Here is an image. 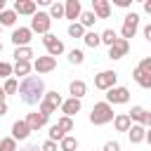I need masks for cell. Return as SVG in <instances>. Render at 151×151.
<instances>
[{"label": "cell", "instance_id": "5bb4252c", "mask_svg": "<svg viewBox=\"0 0 151 151\" xmlns=\"http://www.w3.org/2000/svg\"><path fill=\"white\" fill-rule=\"evenodd\" d=\"M92 12L97 19H109L111 14V2L109 0H92Z\"/></svg>", "mask_w": 151, "mask_h": 151}, {"label": "cell", "instance_id": "d590c367", "mask_svg": "<svg viewBox=\"0 0 151 151\" xmlns=\"http://www.w3.org/2000/svg\"><path fill=\"white\" fill-rule=\"evenodd\" d=\"M47 134H50V142H61V139H64V137H66V134H64V132H61V130H59V127H57V125H52V127H50V132H47Z\"/></svg>", "mask_w": 151, "mask_h": 151}, {"label": "cell", "instance_id": "cb8c5ba5", "mask_svg": "<svg viewBox=\"0 0 151 151\" xmlns=\"http://www.w3.org/2000/svg\"><path fill=\"white\" fill-rule=\"evenodd\" d=\"M12 71H14V76H21V78H26V76L31 73V61H17V64L12 66Z\"/></svg>", "mask_w": 151, "mask_h": 151}, {"label": "cell", "instance_id": "603a6c76", "mask_svg": "<svg viewBox=\"0 0 151 151\" xmlns=\"http://www.w3.org/2000/svg\"><path fill=\"white\" fill-rule=\"evenodd\" d=\"M31 57H35L31 47H17L14 50V59L17 61H31Z\"/></svg>", "mask_w": 151, "mask_h": 151}, {"label": "cell", "instance_id": "e0dca14e", "mask_svg": "<svg viewBox=\"0 0 151 151\" xmlns=\"http://www.w3.org/2000/svg\"><path fill=\"white\" fill-rule=\"evenodd\" d=\"M80 109H83L80 99H73V97H71V99H66V101L61 104V111H64V116H68V118H73Z\"/></svg>", "mask_w": 151, "mask_h": 151}, {"label": "cell", "instance_id": "7a4b0ae2", "mask_svg": "<svg viewBox=\"0 0 151 151\" xmlns=\"http://www.w3.org/2000/svg\"><path fill=\"white\" fill-rule=\"evenodd\" d=\"M113 118H116V113H113V106L109 101H97L90 111V123L92 125H104V123H111Z\"/></svg>", "mask_w": 151, "mask_h": 151}, {"label": "cell", "instance_id": "7402d4cb", "mask_svg": "<svg viewBox=\"0 0 151 151\" xmlns=\"http://www.w3.org/2000/svg\"><path fill=\"white\" fill-rule=\"evenodd\" d=\"M83 40H85L87 47H99V45H101V38H99V33H94V31H85Z\"/></svg>", "mask_w": 151, "mask_h": 151}, {"label": "cell", "instance_id": "4fadbf2b", "mask_svg": "<svg viewBox=\"0 0 151 151\" xmlns=\"http://www.w3.org/2000/svg\"><path fill=\"white\" fill-rule=\"evenodd\" d=\"M47 118H50V116H45L42 111H33V113H28V116H26V125H28V127H31V132H33V130L45 127V125H47Z\"/></svg>", "mask_w": 151, "mask_h": 151}, {"label": "cell", "instance_id": "8fae6325", "mask_svg": "<svg viewBox=\"0 0 151 151\" xmlns=\"http://www.w3.org/2000/svg\"><path fill=\"white\" fill-rule=\"evenodd\" d=\"M80 14H83L80 0H66V2H64V17H66V19H71V21L76 24V19H80Z\"/></svg>", "mask_w": 151, "mask_h": 151}, {"label": "cell", "instance_id": "4dcf8cb0", "mask_svg": "<svg viewBox=\"0 0 151 151\" xmlns=\"http://www.w3.org/2000/svg\"><path fill=\"white\" fill-rule=\"evenodd\" d=\"M2 90H5V94H14V92L19 90L17 78H7V80H5V85H2Z\"/></svg>", "mask_w": 151, "mask_h": 151}, {"label": "cell", "instance_id": "f546056e", "mask_svg": "<svg viewBox=\"0 0 151 151\" xmlns=\"http://www.w3.org/2000/svg\"><path fill=\"white\" fill-rule=\"evenodd\" d=\"M94 21H97L94 12H83V14H80V26H83V28H85V26H94Z\"/></svg>", "mask_w": 151, "mask_h": 151}, {"label": "cell", "instance_id": "ac0fdd59", "mask_svg": "<svg viewBox=\"0 0 151 151\" xmlns=\"http://www.w3.org/2000/svg\"><path fill=\"white\" fill-rule=\"evenodd\" d=\"M113 127H116L118 132H127V130L132 127V120H130V116H127V113H118V116L113 118Z\"/></svg>", "mask_w": 151, "mask_h": 151}, {"label": "cell", "instance_id": "2e32d148", "mask_svg": "<svg viewBox=\"0 0 151 151\" xmlns=\"http://www.w3.org/2000/svg\"><path fill=\"white\" fill-rule=\"evenodd\" d=\"M31 134V127L26 125V120H17L12 125V139H28Z\"/></svg>", "mask_w": 151, "mask_h": 151}, {"label": "cell", "instance_id": "e575fe53", "mask_svg": "<svg viewBox=\"0 0 151 151\" xmlns=\"http://www.w3.org/2000/svg\"><path fill=\"white\" fill-rule=\"evenodd\" d=\"M83 59H85V54H83L80 50H71V52H68V61H71V64L78 66V64H83Z\"/></svg>", "mask_w": 151, "mask_h": 151}, {"label": "cell", "instance_id": "5b68a950", "mask_svg": "<svg viewBox=\"0 0 151 151\" xmlns=\"http://www.w3.org/2000/svg\"><path fill=\"white\" fill-rule=\"evenodd\" d=\"M116 80H118V73L116 71H101V73L94 76V87L109 92L111 87H116Z\"/></svg>", "mask_w": 151, "mask_h": 151}, {"label": "cell", "instance_id": "f35d334b", "mask_svg": "<svg viewBox=\"0 0 151 151\" xmlns=\"http://www.w3.org/2000/svg\"><path fill=\"white\" fill-rule=\"evenodd\" d=\"M40 151H57V142H50V139L42 142L40 144Z\"/></svg>", "mask_w": 151, "mask_h": 151}, {"label": "cell", "instance_id": "44dd1931", "mask_svg": "<svg viewBox=\"0 0 151 151\" xmlns=\"http://www.w3.org/2000/svg\"><path fill=\"white\" fill-rule=\"evenodd\" d=\"M127 134H130V142L132 144H139V142H144V137H146V130H144V125H132L130 130H127Z\"/></svg>", "mask_w": 151, "mask_h": 151}, {"label": "cell", "instance_id": "f907efd6", "mask_svg": "<svg viewBox=\"0 0 151 151\" xmlns=\"http://www.w3.org/2000/svg\"><path fill=\"white\" fill-rule=\"evenodd\" d=\"M0 31H2V26H0Z\"/></svg>", "mask_w": 151, "mask_h": 151}, {"label": "cell", "instance_id": "d4e9b609", "mask_svg": "<svg viewBox=\"0 0 151 151\" xmlns=\"http://www.w3.org/2000/svg\"><path fill=\"white\" fill-rule=\"evenodd\" d=\"M14 21H17V12L14 9L0 12V26H14Z\"/></svg>", "mask_w": 151, "mask_h": 151}, {"label": "cell", "instance_id": "7c38bea8", "mask_svg": "<svg viewBox=\"0 0 151 151\" xmlns=\"http://www.w3.org/2000/svg\"><path fill=\"white\" fill-rule=\"evenodd\" d=\"M127 50H130V42L123 40V38H118V40L109 47V59H123V57L127 54Z\"/></svg>", "mask_w": 151, "mask_h": 151}, {"label": "cell", "instance_id": "b9f144b4", "mask_svg": "<svg viewBox=\"0 0 151 151\" xmlns=\"http://www.w3.org/2000/svg\"><path fill=\"white\" fill-rule=\"evenodd\" d=\"M144 38H146V40H149V42H151V24H149V26H146V28H144Z\"/></svg>", "mask_w": 151, "mask_h": 151}, {"label": "cell", "instance_id": "f6af8a7d", "mask_svg": "<svg viewBox=\"0 0 151 151\" xmlns=\"http://www.w3.org/2000/svg\"><path fill=\"white\" fill-rule=\"evenodd\" d=\"M144 12H149V14H151V0H146V2H144Z\"/></svg>", "mask_w": 151, "mask_h": 151}, {"label": "cell", "instance_id": "d6986e66", "mask_svg": "<svg viewBox=\"0 0 151 151\" xmlns=\"http://www.w3.org/2000/svg\"><path fill=\"white\" fill-rule=\"evenodd\" d=\"M132 78H134V83H137L139 87H144V90H149V87H151V76H149V73H144L139 66L132 71Z\"/></svg>", "mask_w": 151, "mask_h": 151}, {"label": "cell", "instance_id": "60d3db41", "mask_svg": "<svg viewBox=\"0 0 151 151\" xmlns=\"http://www.w3.org/2000/svg\"><path fill=\"white\" fill-rule=\"evenodd\" d=\"M19 151H40V146H38V144H26V146L19 149Z\"/></svg>", "mask_w": 151, "mask_h": 151}, {"label": "cell", "instance_id": "7bdbcfd3", "mask_svg": "<svg viewBox=\"0 0 151 151\" xmlns=\"http://www.w3.org/2000/svg\"><path fill=\"white\" fill-rule=\"evenodd\" d=\"M118 7H130V0H116Z\"/></svg>", "mask_w": 151, "mask_h": 151}, {"label": "cell", "instance_id": "1f68e13d", "mask_svg": "<svg viewBox=\"0 0 151 151\" xmlns=\"http://www.w3.org/2000/svg\"><path fill=\"white\" fill-rule=\"evenodd\" d=\"M0 151H17V139H12V137L0 139Z\"/></svg>", "mask_w": 151, "mask_h": 151}, {"label": "cell", "instance_id": "74e56055", "mask_svg": "<svg viewBox=\"0 0 151 151\" xmlns=\"http://www.w3.org/2000/svg\"><path fill=\"white\" fill-rule=\"evenodd\" d=\"M139 68H142L144 73H149V76H151V57H144V59L139 61Z\"/></svg>", "mask_w": 151, "mask_h": 151}, {"label": "cell", "instance_id": "ab89813d", "mask_svg": "<svg viewBox=\"0 0 151 151\" xmlns=\"http://www.w3.org/2000/svg\"><path fill=\"white\" fill-rule=\"evenodd\" d=\"M101 151H120V144H118V142H106Z\"/></svg>", "mask_w": 151, "mask_h": 151}, {"label": "cell", "instance_id": "f1b7e54d", "mask_svg": "<svg viewBox=\"0 0 151 151\" xmlns=\"http://www.w3.org/2000/svg\"><path fill=\"white\" fill-rule=\"evenodd\" d=\"M57 127H59L64 134H66V132H71V130H73V118H68V116H61V118L57 120Z\"/></svg>", "mask_w": 151, "mask_h": 151}, {"label": "cell", "instance_id": "ba28073f", "mask_svg": "<svg viewBox=\"0 0 151 151\" xmlns=\"http://www.w3.org/2000/svg\"><path fill=\"white\" fill-rule=\"evenodd\" d=\"M42 45H45L47 54H50V57H54V59L64 52V42H61L57 35H52V33H45V35H42Z\"/></svg>", "mask_w": 151, "mask_h": 151}, {"label": "cell", "instance_id": "3957f363", "mask_svg": "<svg viewBox=\"0 0 151 151\" xmlns=\"http://www.w3.org/2000/svg\"><path fill=\"white\" fill-rule=\"evenodd\" d=\"M64 104V99H61V94L54 90V92H45V97H42V101H40V111L45 113V116H50V113H54L59 106Z\"/></svg>", "mask_w": 151, "mask_h": 151}, {"label": "cell", "instance_id": "277c9868", "mask_svg": "<svg viewBox=\"0 0 151 151\" xmlns=\"http://www.w3.org/2000/svg\"><path fill=\"white\" fill-rule=\"evenodd\" d=\"M50 26H52V17L47 14V12H38V14H33V19H31V31H35V33H50Z\"/></svg>", "mask_w": 151, "mask_h": 151}, {"label": "cell", "instance_id": "ee69618b", "mask_svg": "<svg viewBox=\"0 0 151 151\" xmlns=\"http://www.w3.org/2000/svg\"><path fill=\"white\" fill-rule=\"evenodd\" d=\"M5 113H7V104H5V101H0V116H5Z\"/></svg>", "mask_w": 151, "mask_h": 151}, {"label": "cell", "instance_id": "9c48e42d", "mask_svg": "<svg viewBox=\"0 0 151 151\" xmlns=\"http://www.w3.org/2000/svg\"><path fill=\"white\" fill-rule=\"evenodd\" d=\"M31 35H33V31H31V28L19 26V28H14V31H12V42H14L17 47H28Z\"/></svg>", "mask_w": 151, "mask_h": 151}, {"label": "cell", "instance_id": "30bf717a", "mask_svg": "<svg viewBox=\"0 0 151 151\" xmlns=\"http://www.w3.org/2000/svg\"><path fill=\"white\" fill-rule=\"evenodd\" d=\"M33 68H35L38 73H50V71H54V68H57V59H54V57H50V54L38 57V59L33 61Z\"/></svg>", "mask_w": 151, "mask_h": 151}, {"label": "cell", "instance_id": "8d00e7d4", "mask_svg": "<svg viewBox=\"0 0 151 151\" xmlns=\"http://www.w3.org/2000/svg\"><path fill=\"white\" fill-rule=\"evenodd\" d=\"M12 64H7V61H0V78L2 80H7V78H12Z\"/></svg>", "mask_w": 151, "mask_h": 151}, {"label": "cell", "instance_id": "484cf974", "mask_svg": "<svg viewBox=\"0 0 151 151\" xmlns=\"http://www.w3.org/2000/svg\"><path fill=\"white\" fill-rule=\"evenodd\" d=\"M59 149H61V151H76V149H78V139L66 134V137L59 142Z\"/></svg>", "mask_w": 151, "mask_h": 151}, {"label": "cell", "instance_id": "bcb514c9", "mask_svg": "<svg viewBox=\"0 0 151 151\" xmlns=\"http://www.w3.org/2000/svg\"><path fill=\"white\" fill-rule=\"evenodd\" d=\"M5 97H7V94H5V90L0 87V101H5Z\"/></svg>", "mask_w": 151, "mask_h": 151}, {"label": "cell", "instance_id": "6da1fadb", "mask_svg": "<svg viewBox=\"0 0 151 151\" xmlns=\"http://www.w3.org/2000/svg\"><path fill=\"white\" fill-rule=\"evenodd\" d=\"M17 92H19L24 104H38L45 97V83L40 76H26V78H21Z\"/></svg>", "mask_w": 151, "mask_h": 151}, {"label": "cell", "instance_id": "8992f818", "mask_svg": "<svg viewBox=\"0 0 151 151\" xmlns=\"http://www.w3.org/2000/svg\"><path fill=\"white\" fill-rule=\"evenodd\" d=\"M106 101L113 106V104H127L130 101V90L127 87H123V85H116V87H111L109 92H106Z\"/></svg>", "mask_w": 151, "mask_h": 151}, {"label": "cell", "instance_id": "d6a6232c", "mask_svg": "<svg viewBox=\"0 0 151 151\" xmlns=\"http://www.w3.org/2000/svg\"><path fill=\"white\" fill-rule=\"evenodd\" d=\"M50 17L61 19V17H64V2H52V5H50Z\"/></svg>", "mask_w": 151, "mask_h": 151}, {"label": "cell", "instance_id": "52a82bcc", "mask_svg": "<svg viewBox=\"0 0 151 151\" xmlns=\"http://www.w3.org/2000/svg\"><path fill=\"white\" fill-rule=\"evenodd\" d=\"M137 28H139V14L130 12V14L123 19V40H127V42H130V38H134Z\"/></svg>", "mask_w": 151, "mask_h": 151}, {"label": "cell", "instance_id": "681fc988", "mask_svg": "<svg viewBox=\"0 0 151 151\" xmlns=\"http://www.w3.org/2000/svg\"><path fill=\"white\" fill-rule=\"evenodd\" d=\"M0 52H2V42H0Z\"/></svg>", "mask_w": 151, "mask_h": 151}, {"label": "cell", "instance_id": "83f0119b", "mask_svg": "<svg viewBox=\"0 0 151 151\" xmlns=\"http://www.w3.org/2000/svg\"><path fill=\"white\" fill-rule=\"evenodd\" d=\"M127 116H130V120H137L139 125L144 123V116H146V109H142V106H132V111H127Z\"/></svg>", "mask_w": 151, "mask_h": 151}, {"label": "cell", "instance_id": "4316f807", "mask_svg": "<svg viewBox=\"0 0 151 151\" xmlns=\"http://www.w3.org/2000/svg\"><path fill=\"white\" fill-rule=\"evenodd\" d=\"M99 38H101V42H104V45H109V47H111V45L118 40V35H116V31H113V28L101 31V33H99Z\"/></svg>", "mask_w": 151, "mask_h": 151}, {"label": "cell", "instance_id": "7dc6e473", "mask_svg": "<svg viewBox=\"0 0 151 151\" xmlns=\"http://www.w3.org/2000/svg\"><path fill=\"white\" fill-rule=\"evenodd\" d=\"M144 139H146V142L151 144V127H149V132H146V137H144Z\"/></svg>", "mask_w": 151, "mask_h": 151}, {"label": "cell", "instance_id": "c3c4849f", "mask_svg": "<svg viewBox=\"0 0 151 151\" xmlns=\"http://www.w3.org/2000/svg\"><path fill=\"white\" fill-rule=\"evenodd\" d=\"M0 12H5V0H0Z\"/></svg>", "mask_w": 151, "mask_h": 151}, {"label": "cell", "instance_id": "ffe728a7", "mask_svg": "<svg viewBox=\"0 0 151 151\" xmlns=\"http://www.w3.org/2000/svg\"><path fill=\"white\" fill-rule=\"evenodd\" d=\"M68 92H71V97H73V99H80V97H85V92H87V85H85L83 80H71V85H68Z\"/></svg>", "mask_w": 151, "mask_h": 151}, {"label": "cell", "instance_id": "9a60e30c", "mask_svg": "<svg viewBox=\"0 0 151 151\" xmlns=\"http://www.w3.org/2000/svg\"><path fill=\"white\" fill-rule=\"evenodd\" d=\"M35 0H17L14 2V12L17 14H26V17H33L35 14Z\"/></svg>", "mask_w": 151, "mask_h": 151}, {"label": "cell", "instance_id": "836d02e7", "mask_svg": "<svg viewBox=\"0 0 151 151\" xmlns=\"http://www.w3.org/2000/svg\"><path fill=\"white\" fill-rule=\"evenodd\" d=\"M68 35H71V38H83V35H85V28L76 21V24H71V26H68Z\"/></svg>", "mask_w": 151, "mask_h": 151}]
</instances>
